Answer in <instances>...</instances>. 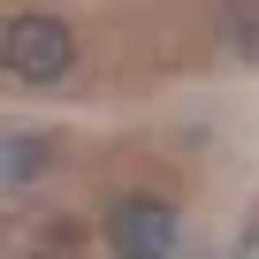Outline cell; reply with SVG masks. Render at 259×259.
<instances>
[{"label": "cell", "instance_id": "6da1fadb", "mask_svg": "<svg viewBox=\"0 0 259 259\" xmlns=\"http://www.w3.org/2000/svg\"><path fill=\"white\" fill-rule=\"evenodd\" d=\"M8 69L23 76V84H54L69 61H76V38H69V23L61 16H38V8H23V16H8Z\"/></svg>", "mask_w": 259, "mask_h": 259}, {"label": "cell", "instance_id": "3957f363", "mask_svg": "<svg viewBox=\"0 0 259 259\" xmlns=\"http://www.w3.org/2000/svg\"><path fill=\"white\" fill-rule=\"evenodd\" d=\"M236 259H259V236H244V251H236Z\"/></svg>", "mask_w": 259, "mask_h": 259}, {"label": "cell", "instance_id": "7a4b0ae2", "mask_svg": "<svg viewBox=\"0 0 259 259\" xmlns=\"http://www.w3.org/2000/svg\"><path fill=\"white\" fill-rule=\"evenodd\" d=\"M168 244H176V206L153 198V191L122 198L107 213V251L114 259H168Z\"/></svg>", "mask_w": 259, "mask_h": 259}]
</instances>
